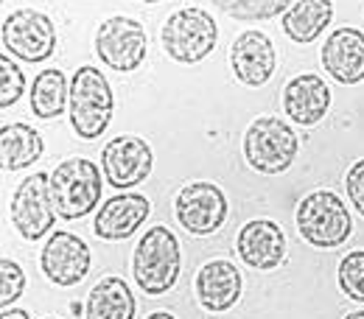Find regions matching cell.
Masks as SVG:
<instances>
[{
	"mask_svg": "<svg viewBox=\"0 0 364 319\" xmlns=\"http://www.w3.org/2000/svg\"><path fill=\"white\" fill-rule=\"evenodd\" d=\"M180 241L168 227H149L137 241L132 255V274L137 288L149 297L168 294L180 280Z\"/></svg>",
	"mask_w": 364,
	"mask_h": 319,
	"instance_id": "cell-1",
	"label": "cell"
},
{
	"mask_svg": "<svg viewBox=\"0 0 364 319\" xmlns=\"http://www.w3.org/2000/svg\"><path fill=\"white\" fill-rule=\"evenodd\" d=\"M112 107L115 98L107 76L92 65L79 67L70 79V104H68L73 132L82 140L101 137L112 121Z\"/></svg>",
	"mask_w": 364,
	"mask_h": 319,
	"instance_id": "cell-2",
	"label": "cell"
},
{
	"mask_svg": "<svg viewBox=\"0 0 364 319\" xmlns=\"http://www.w3.org/2000/svg\"><path fill=\"white\" fill-rule=\"evenodd\" d=\"M53 207L62 219H85L101 202V171L92 160L70 157L62 160L50 174Z\"/></svg>",
	"mask_w": 364,
	"mask_h": 319,
	"instance_id": "cell-3",
	"label": "cell"
},
{
	"mask_svg": "<svg viewBox=\"0 0 364 319\" xmlns=\"http://www.w3.org/2000/svg\"><path fill=\"white\" fill-rule=\"evenodd\" d=\"M297 151H300V140L294 129L274 115L255 118L244 135V157L250 168L258 174H269V177L283 174L294 163Z\"/></svg>",
	"mask_w": 364,
	"mask_h": 319,
	"instance_id": "cell-4",
	"label": "cell"
},
{
	"mask_svg": "<svg viewBox=\"0 0 364 319\" xmlns=\"http://www.w3.org/2000/svg\"><path fill=\"white\" fill-rule=\"evenodd\" d=\"M297 229L311 247L333 249L350 238L353 219L333 190H314L297 205Z\"/></svg>",
	"mask_w": 364,
	"mask_h": 319,
	"instance_id": "cell-5",
	"label": "cell"
},
{
	"mask_svg": "<svg viewBox=\"0 0 364 319\" xmlns=\"http://www.w3.org/2000/svg\"><path fill=\"white\" fill-rule=\"evenodd\" d=\"M160 40H163L166 53L174 62L196 65V62H202L216 48L219 26H216V20L205 9L191 6V9L174 11L166 20V26L160 31Z\"/></svg>",
	"mask_w": 364,
	"mask_h": 319,
	"instance_id": "cell-6",
	"label": "cell"
},
{
	"mask_svg": "<svg viewBox=\"0 0 364 319\" xmlns=\"http://www.w3.org/2000/svg\"><path fill=\"white\" fill-rule=\"evenodd\" d=\"M149 37L146 28L132 17H107L95 28V53L109 70L118 73H132L146 62Z\"/></svg>",
	"mask_w": 364,
	"mask_h": 319,
	"instance_id": "cell-7",
	"label": "cell"
},
{
	"mask_svg": "<svg viewBox=\"0 0 364 319\" xmlns=\"http://www.w3.org/2000/svg\"><path fill=\"white\" fill-rule=\"evenodd\" d=\"M3 48L23 62H46L56 50V26L37 9H17L3 20Z\"/></svg>",
	"mask_w": 364,
	"mask_h": 319,
	"instance_id": "cell-8",
	"label": "cell"
},
{
	"mask_svg": "<svg viewBox=\"0 0 364 319\" xmlns=\"http://www.w3.org/2000/svg\"><path fill=\"white\" fill-rule=\"evenodd\" d=\"M174 213L185 232L213 235L228 219V196L216 183H188L174 199Z\"/></svg>",
	"mask_w": 364,
	"mask_h": 319,
	"instance_id": "cell-9",
	"label": "cell"
},
{
	"mask_svg": "<svg viewBox=\"0 0 364 319\" xmlns=\"http://www.w3.org/2000/svg\"><path fill=\"white\" fill-rule=\"evenodd\" d=\"M56 222V207L50 196V174L26 177L11 196V225L26 241H40Z\"/></svg>",
	"mask_w": 364,
	"mask_h": 319,
	"instance_id": "cell-10",
	"label": "cell"
},
{
	"mask_svg": "<svg viewBox=\"0 0 364 319\" xmlns=\"http://www.w3.org/2000/svg\"><path fill=\"white\" fill-rule=\"evenodd\" d=\"M151 166H154L151 146L137 135L112 137L101 151L104 180L118 190H127V188L146 183L149 174H151Z\"/></svg>",
	"mask_w": 364,
	"mask_h": 319,
	"instance_id": "cell-11",
	"label": "cell"
},
{
	"mask_svg": "<svg viewBox=\"0 0 364 319\" xmlns=\"http://www.w3.org/2000/svg\"><path fill=\"white\" fill-rule=\"evenodd\" d=\"M40 269L53 286L70 288L82 283L90 272V247L79 235L68 229H56L43 247Z\"/></svg>",
	"mask_w": 364,
	"mask_h": 319,
	"instance_id": "cell-12",
	"label": "cell"
},
{
	"mask_svg": "<svg viewBox=\"0 0 364 319\" xmlns=\"http://www.w3.org/2000/svg\"><path fill=\"white\" fill-rule=\"evenodd\" d=\"M230 67L232 76L247 87H264L274 76L277 53L272 40L264 31H244L230 45Z\"/></svg>",
	"mask_w": 364,
	"mask_h": 319,
	"instance_id": "cell-13",
	"label": "cell"
},
{
	"mask_svg": "<svg viewBox=\"0 0 364 319\" xmlns=\"http://www.w3.org/2000/svg\"><path fill=\"white\" fill-rule=\"evenodd\" d=\"M235 249L247 266L258 272H272L286 258V235L269 219H252L238 229Z\"/></svg>",
	"mask_w": 364,
	"mask_h": 319,
	"instance_id": "cell-14",
	"label": "cell"
},
{
	"mask_svg": "<svg viewBox=\"0 0 364 319\" xmlns=\"http://www.w3.org/2000/svg\"><path fill=\"white\" fill-rule=\"evenodd\" d=\"M151 202L140 193H118L107 199L92 222V232L101 241H124L132 232L140 229V225L149 219Z\"/></svg>",
	"mask_w": 364,
	"mask_h": 319,
	"instance_id": "cell-15",
	"label": "cell"
},
{
	"mask_svg": "<svg viewBox=\"0 0 364 319\" xmlns=\"http://www.w3.org/2000/svg\"><path fill=\"white\" fill-rule=\"evenodd\" d=\"M322 67L339 85L364 82V34L359 28H336L322 45Z\"/></svg>",
	"mask_w": 364,
	"mask_h": 319,
	"instance_id": "cell-16",
	"label": "cell"
},
{
	"mask_svg": "<svg viewBox=\"0 0 364 319\" xmlns=\"http://www.w3.org/2000/svg\"><path fill=\"white\" fill-rule=\"evenodd\" d=\"M193 291H196V300L205 311L222 314L241 300V272L235 269V264L222 261V258L208 261L196 272Z\"/></svg>",
	"mask_w": 364,
	"mask_h": 319,
	"instance_id": "cell-17",
	"label": "cell"
},
{
	"mask_svg": "<svg viewBox=\"0 0 364 319\" xmlns=\"http://www.w3.org/2000/svg\"><path fill=\"white\" fill-rule=\"evenodd\" d=\"M328 107H331V90L314 73L294 76L283 90V109L297 126L319 124L325 118Z\"/></svg>",
	"mask_w": 364,
	"mask_h": 319,
	"instance_id": "cell-18",
	"label": "cell"
},
{
	"mask_svg": "<svg viewBox=\"0 0 364 319\" xmlns=\"http://www.w3.org/2000/svg\"><path fill=\"white\" fill-rule=\"evenodd\" d=\"M85 319H135V294L124 277H101L87 294Z\"/></svg>",
	"mask_w": 364,
	"mask_h": 319,
	"instance_id": "cell-19",
	"label": "cell"
},
{
	"mask_svg": "<svg viewBox=\"0 0 364 319\" xmlns=\"http://www.w3.org/2000/svg\"><path fill=\"white\" fill-rule=\"evenodd\" d=\"M331 20H333L331 0H294L286 9V14L280 17V26L294 43L309 45L322 37V31L331 26Z\"/></svg>",
	"mask_w": 364,
	"mask_h": 319,
	"instance_id": "cell-20",
	"label": "cell"
},
{
	"mask_svg": "<svg viewBox=\"0 0 364 319\" xmlns=\"http://www.w3.org/2000/svg\"><path fill=\"white\" fill-rule=\"evenodd\" d=\"M43 135L28 124H6L0 129V166L3 171H23L43 157Z\"/></svg>",
	"mask_w": 364,
	"mask_h": 319,
	"instance_id": "cell-21",
	"label": "cell"
},
{
	"mask_svg": "<svg viewBox=\"0 0 364 319\" xmlns=\"http://www.w3.org/2000/svg\"><path fill=\"white\" fill-rule=\"evenodd\" d=\"M68 104H70V85L65 73L56 67L37 73L31 85V112L43 121H50V118H59Z\"/></svg>",
	"mask_w": 364,
	"mask_h": 319,
	"instance_id": "cell-22",
	"label": "cell"
},
{
	"mask_svg": "<svg viewBox=\"0 0 364 319\" xmlns=\"http://www.w3.org/2000/svg\"><path fill=\"white\" fill-rule=\"evenodd\" d=\"M291 3L294 0H213L219 11L235 20H269L277 14H286Z\"/></svg>",
	"mask_w": 364,
	"mask_h": 319,
	"instance_id": "cell-23",
	"label": "cell"
},
{
	"mask_svg": "<svg viewBox=\"0 0 364 319\" xmlns=\"http://www.w3.org/2000/svg\"><path fill=\"white\" fill-rule=\"evenodd\" d=\"M339 288L350 300L364 303V249H353L339 261Z\"/></svg>",
	"mask_w": 364,
	"mask_h": 319,
	"instance_id": "cell-24",
	"label": "cell"
},
{
	"mask_svg": "<svg viewBox=\"0 0 364 319\" xmlns=\"http://www.w3.org/2000/svg\"><path fill=\"white\" fill-rule=\"evenodd\" d=\"M23 90H26V76H23V70L3 53V56H0V107L9 109L11 104H17Z\"/></svg>",
	"mask_w": 364,
	"mask_h": 319,
	"instance_id": "cell-25",
	"label": "cell"
},
{
	"mask_svg": "<svg viewBox=\"0 0 364 319\" xmlns=\"http://www.w3.org/2000/svg\"><path fill=\"white\" fill-rule=\"evenodd\" d=\"M26 288V274L20 269V264H14L11 258L0 261V306L11 308V303H17L23 297Z\"/></svg>",
	"mask_w": 364,
	"mask_h": 319,
	"instance_id": "cell-26",
	"label": "cell"
},
{
	"mask_svg": "<svg viewBox=\"0 0 364 319\" xmlns=\"http://www.w3.org/2000/svg\"><path fill=\"white\" fill-rule=\"evenodd\" d=\"M345 188H348V199H350V205L364 216V157L362 160H356V163L348 168Z\"/></svg>",
	"mask_w": 364,
	"mask_h": 319,
	"instance_id": "cell-27",
	"label": "cell"
},
{
	"mask_svg": "<svg viewBox=\"0 0 364 319\" xmlns=\"http://www.w3.org/2000/svg\"><path fill=\"white\" fill-rule=\"evenodd\" d=\"M0 319H31V317H28V311H23V308H3V311H0Z\"/></svg>",
	"mask_w": 364,
	"mask_h": 319,
	"instance_id": "cell-28",
	"label": "cell"
},
{
	"mask_svg": "<svg viewBox=\"0 0 364 319\" xmlns=\"http://www.w3.org/2000/svg\"><path fill=\"white\" fill-rule=\"evenodd\" d=\"M146 319H177L174 314H168V311H154V314H149Z\"/></svg>",
	"mask_w": 364,
	"mask_h": 319,
	"instance_id": "cell-29",
	"label": "cell"
},
{
	"mask_svg": "<svg viewBox=\"0 0 364 319\" xmlns=\"http://www.w3.org/2000/svg\"><path fill=\"white\" fill-rule=\"evenodd\" d=\"M345 319H364V311H353V314H348Z\"/></svg>",
	"mask_w": 364,
	"mask_h": 319,
	"instance_id": "cell-30",
	"label": "cell"
},
{
	"mask_svg": "<svg viewBox=\"0 0 364 319\" xmlns=\"http://www.w3.org/2000/svg\"><path fill=\"white\" fill-rule=\"evenodd\" d=\"M140 3H160V0H140Z\"/></svg>",
	"mask_w": 364,
	"mask_h": 319,
	"instance_id": "cell-31",
	"label": "cell"
},
{
	"mask_svg": "<svg viewBox=\"0 0 364 319\" xmlns=\"http://www.w3.org/2000/svg\"><path fill=\"white\" fill-rule=\"evenodd\" d=\"M43 319H56V317H43Z\"/></svg>",
	"mask_w": 364,
	"mask_h": 319,
	"instance_id": "cell-32",
	"label": "cell"
}]
</instances>
